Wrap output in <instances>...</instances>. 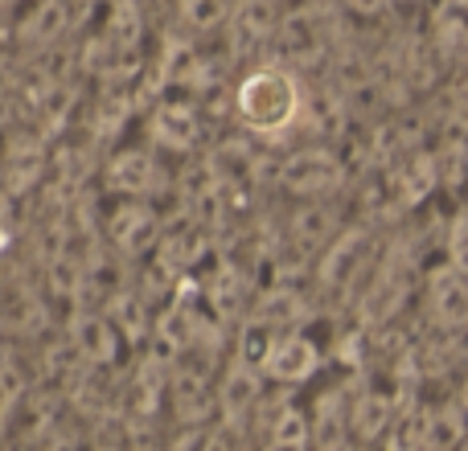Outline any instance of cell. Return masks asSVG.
<instances>
[{
	"label": "cell",
	"mask_w": 468,
	"mask_h": 451,
	"mask_svg": "<svg viewBox=\"0 0 468 451\" xmlns=\"http://www.w3.org/2000/svg\"><path fill=\"white\" fill-rule=\"evenodd\" d=\"M239 115L247 128L263 131V136H280L296 123L300 115V90L283 70H259L242 82L239 90Z\"/></svg>",
	"instance_id": "cell-1"
},
{
	"label": "cell",
	"mask_w": 468,
	"mask_h": 451,
	"mask_svg": "<svg viewBox=\"0 0 468 451\" xmlns=\"http://www.w3.org/2000/svg\"><path fill=\"white\" fill-rule=\"evenodd\" d=\"M346 181V169L341 161L329 152V148H300V152L288 156L283 164V185L300 197H324Z\"/></svg>",
	"instance_id": "cell-2"
},
{
	"label": "cell",
	"mask_w": 468,
	"mask_h": 451,
	"mask_svg": "<svg viewBox=\"0 0 468 451\" xmlns=\"http://www.w3.org/2000/svg\"><path fill=\"white\" fill-rule=\"evenodd\" d=\"M428 312L444 332H464L468 329V275L452 267H436L428 275Z\"/></svg>",
	"instance_id": "cell-3"
},
{
	"label": "cell",
	"mask_w": 468,
	"mask_h": 451,
	"mask_svg": "<svg viewBox=\"0 0 468 451\" xmlns=\"http://www.w3.org/2000/svg\"><path fill=\"white\" fill-rule=\"evenodd\" d=\"M321 365V349L304 337V332H280L267 341V357H263V373L275 382H304L316 373Z\"/></svg>",
	"instance_id": "cell-4"
},
{
	"label": "cell",
	"mask_w": 468,
	"mask_h": 451,
	"mask_svg": "<svg viewBox=\"0 0 468 451\" xmlns=\"http://www.w3.org/2000/svg\"><path fill=\"white\" fill-rule=\"evenodd\" d=\"M366 246H370V234L366 230H346L329 250H324L321 279L329 283V288H346V283H354L357 271L366 267V258H370V250Z\"/></svg>",
	"instance_id": "cell-5"
},
{
	"label": "cell",
	"mask_w": 468,
	"mask_h": 451,
	"mask_svg": "<svg viewBox=\"0 0 468 451\" xmlns=\"http://www.w3.org/2000/svg\"><path fill=\"white\" fill-rule=\"evenodd\" d=\"M112 234L123 250H148L156 238V218L144 210V205H123L112 222Z\"/></svg>",
	"instance_id": "cell-6"
},
{
	"label": "cell",
	"mask_w": 468,
	"mask_h": 451,
	"mask_svg": "<svg viewBox=\"0 0 468 451\" xmlns=\"http://www.w3.org/2000/svg\"><path fill=\"white\" fill-rule=\"evenodd\" d=\"M112 181L115 189H128V194H148L156 189V164L140 152H128L112 164Z\"/></svg>",
	"instance_id": "cell-7"
},
{
	"label": "cell",
	"mask_w": 468,
	"mask_h": 451,
	"mask_svg": "<svg viewBox=\"0 0 468 451\" xmlns=\"http://www.w3.org/2000/svg\"><path fill=\"white\" fill-rule=\"evenodd\" d=\"M444 263L452 267V271L468 275V205L448 218V230H444Z\"/></svg>",
	"instance_id": "cell-8"
},
{
	"label": "cell",
	"mask_w": 468,
	"mask_h": 451,
	"mask_svg": "<svg viewBox=\"0 0 468 451\" xmlns=\"http://www.w3.org/2000/svg\"><path fill=\"white\" fill-rule=\"evenodd\" d=\"M354 13H362V16H370V13H382V8L390 5V0H346Z\"/></svg>",
	"instance_id": "cell-9"
},
{
	"label": "cell",
	"mask_w": 468,
	"mask_h": 451,
	"mask_svg": "<svg viewBox=\"0 0 468 451\" xmlns=\"http://www.w3.org/2000/svg\"><path fill=\"white\" fill-rule=\"evenodd\" d=\"M390 5H411V8H420V5H436V0H390Z\"/></svg>",
	"instance_id": "cell-10"
},
{
	"label": "cell",
	"mask_w": 468,
	"mask_h": 451,
	"mask_svg": "<svg viewBox=\"0 0 468 451\" xmlns=\"http://www.w3.org/2000/svg\"><path fill=\"white\" fill-rule=\"evenodd\" d=\"M461 411L468 414V378H464V386H461Z\"/></svg>",
	"instance_id": "cell-11"
},
{
	"label": "cell",
	"mask_w": 468,
	"mask_h": 451,
	"mask_svg": "<svg viewBox=\"0 0 468 451\" xmlns=\"http://www.w3.org/2000/svg\"><path fill=\"white\" fill-rule=\"evenodd\" d=\"M464 205H468V202H464Z\"/></svg>",
	"instance_id": "cell-12"
}]
</instances>
